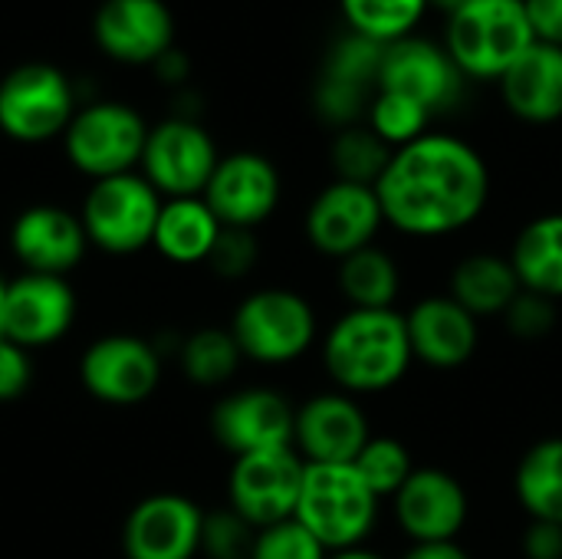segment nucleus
<instances>
[{
    "label": "nucleus",
    "mask_w": 562,
    "mask_h": 559,
    "mask_svg": "<svg viewBox=\"0 0 562 559\" xmlns=\"http://www.w3.org/2000/svg\"><path fill=\"white\" fill-rule=\"evenodd\" d=\"M491 165L477 145L431 128L395 148L375 185L385 224L415 241H438L471 227L491 204Z\"/></svg>",
    "instance_id": "obj_1"
},
{
    "label": "nucleus",
    "mask_w": 562,
    "mask_h": 559,
    "mask_svg": "<svg viewBox=\"0 0 562 559\" xmlns=\"http://www.w3.org/2000/svg\"><path fill=\"white\" fill-rule=\"evenodd\" d=\"M323 369L352 399L395 389L415 356L398 310H346L323 336Z\"/></svg>",
    "instance_id": "obj_2"
},
{
    "label": "nucleus",
    "mask_w": 562,
    "mask_h": 559,
    "mask_svg": "<svg viewBox=\"0 0 562 559\" xmlns=\"http://www.w3.org/2000/svg\"><path fill=\"white\" fill-rule=\"evenodd\" d=\"M441 43L468 82H501L537 36L524 0H474L445 16Z\"/></svg>",
    "instance_id": "obj_3"
},
{
    "label": "nucleus",
    "mask_w": 562,
    "mask_h": 559,
    "mask_svg": "<svg viewBox=\"0 0 562 559\" xmlns=\"http://www.w3.org/2000/svg\"><path fill=\"white\" fill-rule=\"evenodd\" d=\"M382 497L362 481L356 465H306L293 521H300L329 554L366 547L379 527Z\"/></svg>",
    "instance_id": "obj_4"
},
{
    "label": "nucleus",
    "mask_w": 562,
    "mask_h": 559,
    "mask_svg": "<svg viewBox=\"0 0 562 559\" xmlns=\"http://www.w3.org/2000/svg\"><path fill=\"white\" fill-rule=\"evenodd\" d=\"M82 96L72 76L49 59H23L0 76V132L20 145L63 138Z\"/></svg>",
    "instance_id": "obj_5"
},
{
    "label": "nucleus",
    "mask_w": 562,
    "mask_h": 559,
    "mask_svg": "<svg viewBox=\"0 0 562 559\" xmlns=\"http://www.w3.org/2000/svg\"><path fill=\"white\" fill-rule=\"evenodd\" d=\"M231 336L244 359L260 366H290L303 359L319 339V320L313 303L286 287H263L247 293L234 316Z\"/></svg>",
    "instance_id": "obj_6"
},
{
    "label": "nucleus",
    "mask_w": 562,
    "mask_h": 559,
    "mask_svg": "<svg viewBox=\"0 0 562 559\" xmlns=\"http://www.w3.org/2000/svg\"><path fill=\"white\" fill-rule=\"evenodd\" d=\"M148 128L145 115L122 99H82L63 132V155L89 181L128 175L142 165Z\"/></svg>",
    "instance_id": "obj_7"
},
{
    "label": "nucleus",
    "mask_w": 562,
    "mask_h": 559,
    "mask_svg": "<svg viewBox=\"0 0 562 559\" xmlns=\"http://www.w3.org/2000/svg\"><path fill=\"white\" fill-rule=\"evenodd\" d=\"M161 204L165 198L145 181L142 171L92 181L79 208L89 247H99L115 257L151 247Z\"/></svg>",
    "instance_id": "obj_8"
},
{
    "label": "nucleus",
    "mask_w": 562,
    "mask_h": 559,
    "mask_svg": "<svg viewBox=\"0 0 562 559\" xmlns=\"http://www.w3.org/2000/svg\"><path fill=\"white\" fill-rule=\"evenodd\" d=\"M217 161H221L217 142L201 125V119H184L171 112L168 119L148 128L138 171L165 201L201 198Z\"/></svg>",
    "instance_id": "obj_9"
},
{
    "label": "nucleus",
    "mask_w": 562,
    "mask_h": 559,
    "mask_svg": "<svg viewBox=\"0 0 562 559\" xmlns=\"http://www.w3.org/2000/svg\"><path fill=\"white\" fill-rule=\"evenodd\" d=\"M468 76L458 69L441 40L425 33H412L398 43L385 46L379 89L398 92L425 105L435 119L454 112L468 96Z\"/></svg>",
    "instance_id": "obj_10"
},
{
    "label": "nucleus",
    "mask_w": 562,
    "mask_h": 559,
    "mask_svg": "<svg viewBox=\"0 0 562 559\" xmlns=\"http://www.w3.org/2000/svg\"><path fill=\"white\" fill-rule=\"evenodd\" d=\"M303 471L306 461L293 448L234 458L227 478V507H234L257 530L283 524L296 514Z\"/></svg>",
    "instance_id": "obj_11"
},
{
    "label": "nucleus",
    "mask_w": 562,
    "mask_h": 559,
    "mask_svg": "<svg viewBox=\"0 0 562 559\" xmlns=\"http://www.w3.org/2000/svg\"><path fill=\"white\" fill-rule=\"evenodd\" d=\"M382 227L385 214L375 188L336 178L313 194L303 217L310 247L323 257H333L336 264L362 247H372Z\"/></svg>",
    "instance_id": "obj_12"
},
{
    "label": "nucleus",
    "mask_w": 562,
    "mask_h": 559,
    "mask_svg": "<svg viewBox=\"0 0 562 559\" xmlns=\"http://www.w3.org/2000/svg\"><path fill=\"white\" fill-rule=\"evenodd\" d=\"M79 379L82 389L105 405H138L151 399L161 382V349L128 333L102 336L82 353Z\"/></svg>",
    "instance_id": "obj_13"
},
{
    "label": "nucleus",
    "mask_w": 562,
    "mask_h": 559,
    "mask_svg": "<svg viewBox=\"0 0 562 559\" xmlns=\"http://www.w3.org/2000/svg\"><path fill=\"white\" fill-rule=\"evenodd\" d=\"M92 43L119 66H155L178 46L168 0H102L92 13Z\"/></svg>",
    "instance_id": "obj_14"
},
{
    "label": "nucleus",
    "mask_w": 562,
    "mask_h": 559,
    "mask_svg": "<svg viewBox=\"0 0 562 559\" xmlns=\"http://www.w3.org/2000/svg\"><path fill=\"white\" fill-rule=\"evenodd\" d=\"M296 409L290 399L267 385H247L224 395L211 412L214 441L234 458L293 448Z\"/></svg>",
    "instance_id": "obj_15"
},
{
    "label": "nucleus",
    "mask_w": 562,
    "mask_h": 559,
    "mask_svg": "<svg viewBox=\"0 0 562 559\" xmlns=\"http://www.w3.org/2000/svg\"><path fill=\"white\" fill-rule=\"evenodd\" d=\"M201 198L207 201V208L217 214L224 227L257 231L280 208L283 178L267 155L244 148V152L221 155Z\"/></svg>",
    "instance_id": "obj_16"
},
{
    "label": "nucleus",
    "mask_w": 562,
    "mask_h": 559,
    "mask_svg": "<svg viewBox=\"0 0 562 559\" xmlns=\"http://www.w3.org/2000/svg\"><path fill=\"white\" fill-rule=\"evenodd\" d=\"M369 438L366 409L339 389L316 392L296 409L293 451L306 465H352Z\"/></svg>",
    "instance_id": "obj_17"
},
{
    "label": "nucleus",
    "mask_w": 562,
    "mask_h": 559,
    "mask_svg": "<svg viewBox=\"0 0 562 559\" xmlns=\"http://www.w3.org/2000/svg\"><path fill=\"white\" fill-rule=\"evenodd\" d=\"M398 530L412 544H454L468 524L471 501L464 484L445 468H415L392 497Z\"/></svg>",
    "instance_id": "obj_18"
},
{
    "label": "nucleus",
    "mask_w": 562,
    "mask_h": 559,
    "mask_svg": "<svg viewBox=\"0 0 562 559\" xmlns=\"http://www.w3.org/2000/svg\"><path fill=\"white\" fill-rule=\"evenodd\" d=\"M76 320V293L66 277L23 273L7 280L3 293V339L20 349L59 343Z\"/></svg>",
    "instance_id": "obj_19"
},
{
    "label": "nucleus",
    "mask_w": 562,
    "mask_h": 559,
    "mask_svg": "<svg viewBox=\"0 0 562 559\" xmlns=\"http://www.w3.org/2000/svg\"><path fill=\"white\" fill-rule=\"evenodd\" d=\"M204 511L184 494L138 501L122 527L125 559H194L201 554Z\"/></svg>",
    "instance_id": "obj_20"
},
{
    "label": "nucleus",
    "mask_w": 562,
    "mask_h": 559,
    "mask_svg": "<svg viewBox=\"0 0 562 559\" xmlns=\"http://www.w3.org/2000/svg\"><path fill=\"white\" fill-rule=\"evenodd\" d=\"M89 237L79 214L59 204H30L10 224V250L23 273L66 277L86 257Z\"/></svg>",
    "instance_id": "obj_21"
},
{
    "label": "nucleus",
    "mask_w": 562,
    "mask_h": 559,
    "mask_svg": "<svg viewBox=\"0 0 562 559\" xmlns=\"http://www.w3.org/2000/svg\"><path fill=\"white\" fill-rule=\"evenodd\" d=\"M415 362L448 372L461 369L481 346V320H474L448 293L425 297L405 313Z\"/></svg>",
    "instance_id": "obj_22"
},
{
    "label": "nucleus",
    "mask_w": 562,
    "mask_h": 559,
    "mask_svg": "<svg viewBox=\"0 0 562 559\" xmlns=\"http://www.w3.org/2000/svg\"><path fill=\"white\" fill-rule=\"evenodd\" d=\"M504 109L524 125L562 122V49L533 43L497 82Z\"/></svg>",
    "instance_id": "obj_23"
},
{
    "label": "nucleus",
    "mask_w": 562,
    "mask_h": 559,
    "mask_svg": "<svg viewBox=\"0 0 562 559\" xmlns=\"http://www.w3.org/2000/svg\"><path fill=\"white\" fill-rule=\"evenodd\" d=\"M520 290L524 287L517 280L510 257L491 254V250H477V254L461 257L448 277V297L454 303H461L474 320L504 316Z\"/></svg>",
    "instance_id": "obj_24"
},
{
    "label": "nucleus",
    "mask_w": 562,
    "mask_h": 559,
    "mask_svg": "<svg viewBox=\"0 0 562 559\" xmlns=\"http://www.w3.org/2000/svg\"><path fill=\"white\" fill-rule=\"evenodd\" d=\"M224 224L204 198H168L161 204L151 247L171 264H207Z\"/></svg>",
    "instance_id": "obj_25"
},
{
    "label": "nucleus",
    "mask_w": 562,
    "mask_h": 559,
    "mask_svg": "<svg viewBox=\"0 0 562 559\" xmlns=\"http://www.w3.org/2000/svg\"><path fill=\"white\" fill-rule=\"evenodd\" d=\"M510 264L517 270V280L524 290L540 293L547 300H562V211L537 214L527 221L514 244H510Z\"/></svg>",
    "instance_id": "obj_26"
},
{
    "label": "nucleus",
    "mask_w": 562,
    "mask_h": 559,
    "mask_svg": "<svg viewBox=\"0 0 562 559\" xmlns=\"http://www.w3.org/2000/svg\"><path fill=\"white\" fill-rule=\"evenodd\" d=\"M336 287L349 310H395L402 293V267L385 247L372 244L339 260Z\"/></svg>",
    "instance_id": "obj_27"
},
{
    "label": "nucleus",
    "mask_w": 562,
    "mask_h": 559,
    "mask_svg": "<svg viewBox=\"0 0 562 559\" xmlns=\"http://www.w3.org/2000/svg\"><path fill=\"white\" fill-rule=\"evenodd\" d=\"M514 494L530 521L562 524V435L524 451L514 471Z\"/></svg>",
    "instance_id": "obj_28"
},
{
    "label": "nucleus",
    "mask_w": 562,
    "mask_h": 559,
    "mask_svg": "<svg viewBox=\"0 0 562 559\" xmlns=\"http://www.w3.org/2000/svg\"><path fill=\"white\" fill-rule=\"evenodd\" d=\"M431 0H339L342 26L375 43H398L425 23Z\"/></svg>",
    "instance_id": "obj_29"
},
{
    "label": "nucleus",
    "mask_w": 562,
    "mask_h": 559,
    "mask_svg": "<svg viewBox=\"0 0 562 559\" xmlns=\"http://www.w3.org/2000/svg\"><path fill=\"white\" fill-rule=\"evenodd\" d=\"M178 362H181V372L188 382H194L201 389H214L237 376L244 353H240L237 339L231 336V329L207 326V329H198L181 339Z\"/></svg>",
    "instance_id": "obj_30"
},
{
    "label": "nucleus",
    "mask_w": 562,
    "mask_h": 559,
    "mask_svg": "<svg viewBox=\"0 0 562 559\" xmlns=\"http://www.w3.org/2000/svg\"><path fill=\"white\" fill-rule=\"evenodd\" d=\"M389 161H392V148L366 122L333 132L329 168H333L336 181H352V185L375 188L379 178L385 175Z\"/></svg>",
    "instance_id": "obj_31"
},
{
    "label": "nucleus",
    "mask_w": 562,
    "mask_h": 559,
    "mask_svg": "<svg viewBox=\"0 0 562 559\" xmlns=\"http://www.w3.org/2000/svg\"><path fill=\"white\" fill-rule=\"evenodd\" d=\"M382 59H385V43H375L362 33L352 30H339L319 63L316 76L366 89V92H379V72H382Z\"/></svg>",
    "instance_id": "obj_32"
},
{
    "label": "nucleus",
    "mask_w": 562,
    "mask_h": 559,
    "mask_svg": "<svg viewBox=\"0 0 562 559\" xmlns=\"http://www.w3.org/2000/svg\"><path fill=\"white\" fill-rule=\"evenodd\" d=\"M431 122L435 115L418 105L415 99L408 96H398V92H385L379 89L369 102V112H366V125L395 152V148H405L412 142H418L422 135L431 132Z\"/></svg>",
    "instance_id": "obj_33"
},
{
    "label": "nucleus",
    "mask_w": 562,
    "mask_h": 559,
    "mask_svg": "<svg viewBox=\"0 0 562 559\" xmlns=\"http://www.w3.org/2000/svg\"><path fill=\"white\" fill-rule=\"evenodd\" d=\"M356 471L362 474V481L385 501H392L402 484L412 478L415 471V461H412V451L405 448V441L392 438V435H372L366 441V448L359 451V458L352 461Z\"/></svg>",
    "instance_id": "obj_34"
},
{
    "label": "nucleus",
    "mask_w": 562,
    "mask_h": 559,
    "mask_svg": "<svg viewBox=\"0 0 562 559\" xmlns=\"http://www.w3.org/2000/svg\"><path fill=\"white\" fill-rule=\"evenodd\" d=\"M254 540H257V527H250L234 507L204 514L201 554L207 559H250Z\"/></svg>",
    "instance_id": "obj_35"
},
{
    "label": "nucleus",
    "mask_w": 562,
    "mask_h": 559,
    "mask_svg": "<svg viewBox=\"0 0 562 559\" xmlns=\"http://www.w3.org/2000/svg\"><path fill=\"white\" fill-rule=\"evenodd\" d=\"M329 550L300 524V521H283L273 527L257 530L254 554L250 559H326Z\"/></svg>",
    "instance_id": "obj_36"
},
{
    "label": "nucleus",
    "mask_w": 562,
    "mask_h": 559,
    "mask_svg": "<svg viewBox=\"0 0 562 559\" xmlns=\"http://www.w3.org/2000/svg\"><path fill=\"white\" fill-rule=\"evenodd\" d=\"M257 260H260L257 234L247 227H224L207 257V267L221 280H244L257 267Z\"/></svg>",
    "instance_id": "obj_37"
},
{
    "label": "nucleus",
    "mask_w": 562,
    "mask_h": 559,
    "mask_svg": "<svg viewBox=\"0 0 562 559\" xmlns=\"http://www.w3.org/2000/svg\"><path fill=\"white\" fill-rule=\"evenodd\" d=\"M501 320H504L507 333L524 339V343L547 339L557 329V300H547L540 293L520 290L517 300L507 306V313Z\"/></svg>",
    "instance_id": "obj_38"
},
{
    "label": "nucleus",
    "mask_w": 562,
    "mask_h": 559,
    "mask_svg": "<svg viewBox=\"0 0 562 559\" xmlns=\"http://www.w3.org/2000/svg\"><path fill=\"white\" fill-rule=\"evenodd\" d=\"M30 353L0 339V402H13L30 389Z\"/></svg>",
    "instance_id": "obj_39"
},
{
    "label": "nucleus",
    "mask_w": 562,
    "mask_h": 559,
    "mask_svg": "<svg viewBox=\"0 0 562 559\" xmlns=\"http://www.w3.org/2000/svg\"><path fill=\"white\" fill-rule=\"evenodd\" d=\"M537 43L562 49V0H524Z\"/></svg>",
    "instance_id": "obj_40"
},
{
    "label": "nucleus",
    "mask_w": 562,
    "mask_h": 559,
    "mask_svg": "<svg viewBox=\"0 0 562 559\" xmlns=\"http://www.w3.org/2000/svg\"><path fill=\"white\" fill-rule=\"evenodd\" d=\"M520 547H524L527 559H562V524L530 521Z\"/></svg>",
    "instance_id": "obj_41"
},
{
    "label": "nucleus",
    "mask_w": 562,
    "mask_h": 559,
    "mask_svg": "<svg viewBox=\"0 0 562 559\" xmlns=\"http://www.w3.org/2000/svg\"><path fill=\"white\" fill-rule=\"evenodd\" d=\"M151 72H155L165 86L184 89V82H188V76H191V59H188V53H184L181 46H171V49L151 66Z\"/></svg>",
    "instance_id": "obj_42"
},
{
    "label": "nucleus",
    "mask_w": 562,
    "mask_h": 559,
    "mask_svg": "<svg viewBox=\"0 0 562 559\" xmlns=\"http://www.w3.org/2000/svg\"><path fill=\"white\" fill-rule=\"evenodd\" d=\"M402 559H471L468 550L454 540V544H412L408 554Z\"/></svg>",
    "instance_id": "obj_43"
},
{
    "label": "nucleus",
    "mask_w": 562,
    "mask_h": 559,
    "mask_svg": "<svg viewBox=\"0 0 562 559\" xmlns=\"http://www.w3.org/2000/svg\"><path fill=\"white\" fill-rule=\"evenodd\" d=\"M326 559H385L382 554L369 550V547H352V550H339V554H329Z\"/></svg>",
    "instance_id": "obj_44"
},
{
    "label": "nucleus",
    "mask_w": 562,
    "mask_h": 559,
    "mask_svg": "<svg viewBox=\"0 0 562 559\" xmlns=\"http://www.w3.org/2000/svg\"><path fill=\"white\" fill-rule=\"evenodd\" d=\"M468 3H474V0H431V10H441L445 16H451V13L464 10Z\"/></svg>",
    "instance_id": "obj_45"
},
{
    "label": "nucleus",
    "mask_w": 562,
    "mask_h": 559,
    "mask_svg": "<svg viewBox=\"0 0 562 559\" xmlns=\"http://www.w3.org/2000/svg\"><path fill=\"white\" fill-rule=\"evenodd\" d=\"M3 293H7V280L0 277V339H3Z\"/></svg>",
    "instance_id": "obj_46"
}]
</instances>
